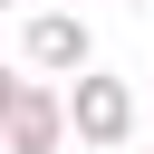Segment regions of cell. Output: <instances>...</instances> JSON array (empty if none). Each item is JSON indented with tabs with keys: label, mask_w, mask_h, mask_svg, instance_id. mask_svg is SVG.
I'll return each mask as SVG.
<instances>
[{
	"label": "cell",
	"mask_w": 154,
	"mask_h": 154,
	"mask_svg": "<svg viewBox=\"0 0 154 154\" xmlns=\"http://www.w3.org/2000/svg\"><path fill=\"white\" fill-rule=\"evenodd\" d=\"M48 135H58V106H48V96H10V144H19V154H38Z\"/></svg>",
	"instance_id": "7a4b0ae2"
},
{
	"label": "cell",
	"mask_w": 154,
	"mask_h": 154,
	"mask_svg": "<svg viewBox=\"0 0 154 154\" xmlns=\"http://www.w3.org/2000/svg\"><path fill=\"white\" fill-rule=\"evenodd\" d=\"M29 48H38L48 67H77V58H87V38H77V19H38V38H29Z\"/></svg>",
	"instance_id": "3957f363"
},
{
	"label": "cell",
	"mask_w": 154,
	"mask_h": 154,
	"mask_svg": "<svg viewBox=\"0 0 154 154\" xmlns=\"http://www.w3.org/2000/svg\"><path fill=\"white\" fill-rule=\"evenodd\" d=\"M0 106H10V87H0Z\"/></svg>",
	"instance_id": "277c9868"
},
{
	"label": "cell",
	"mask_w": 154,
	"mask_h": 154,
	"mask_svg": "<svg viewBox=\"0 0 154 154\" xmlns=\"http://www.w3.org/2000/svg\"><path fill=\"white\" fill-rule=\"evenodd\" d=\"M77 135H96V144L125 135V87L116 77H77Z\"/></svg>",
	"instance_id": "6da1fadb"
}]
</instances>
